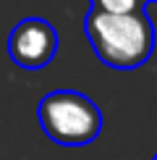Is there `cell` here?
I'll use <instances>...</instances> for the list:
<instances>
[{
  "label": "cell",
  "instance_id": "4",
  "mask_svg": "<svg viewBox=\"0 0 157 160\" xmlns=\"http://www.w3.org/2000/svg\"><path fill=\"white\" fill-rule=\"evenodd\" d=\"M92 8L102 13H131L144 8V0H92Z\"/></svg>",
  "mask_w": 157,
  "mask_h": 160
},
{
  "label": "cell",
  "instance_id": "6",
  "mask_svg": "<svg viewBox=\"0 0 157 160\" xmlns=\"http://www.w3.org/2000/svg\"><path fill=\"white\" fill-rule=\"evenodd\" d=\"M152 160H157V155H155V158H152Z\"/></svg>",
  "mask_w": 157,
  "mask_h": 160
},
{
  "label": "cell",
  "instance_id": "1",
  "mask_svg": "<svg viewBox=\"0 0 157 160\" xmlns=\"http://www.w3.org/2000/svg\"><path fill=\"white\" fill-rule=\"evenodd\" d=\"M94 55L113 68H136L155 52V24L144 8L131 13H102L92 8L84 18Z\"/></svg>",
  "mask_w": 157,
  "mask_h": 160
},
{
  "label": "cell",
  "instance_id": "3",
  "mask_svg": "<svg viewBox=\"0 0 157 160\" xmlns=\"http://www.w3.org/2000/svg\"><path fill=\"white\" fill-rule=\"evenodd\" d=\"M58 52V32L45 18H24L8 34V55L21 68H45Z\"/></svg>",
  "mask_w": 157,
  "mask_h": 160
},
{
  "label": "cell",
  "instance_id": "2",
  "mask_svg": "<svg viewBox=\"0 0 157 160\" xmlns=\"http://www.w3.org/2000/svg\"><path fill=\"white\" fill-rule=\"evenodd\" d=\"M37 118L42 131L55 144L84 147L102 131V113L94 102L76 89H55L39 100Z\"/></svg>",
  "mask_w": 157,
  "mask_h": 160
},
{
  "label": "cell",
  "instance_id": "5",
  "mask_svg": "<svg viewBox=\"0 0 157 160\" xmlns=\"http://www.w3.org/2000/svg\"><path fill=\"white\" fill-rule=\"evenodd\" d=\"M144 3H155V0H144Z\"/></svg>",
  "mask_w": 157,
  "mask_h": 160
}]
</instances>
